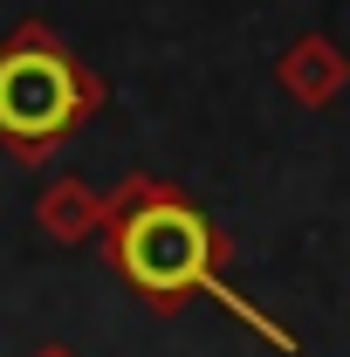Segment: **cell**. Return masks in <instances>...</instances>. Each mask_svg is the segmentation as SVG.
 Here are the masks:
<instances>
[{
    "label": "cell",
    "mask_w": 350,
    "mask_h": 357,
    "mask_svg": "<svg viewBox=\"0 0 350 357\" xmlns=\"http://www.w3.org/2000/svg\"><path fill=\"white\" fill-rule=\"evenodd\" d=\"M234 241L220 234L172 178L131 172L117 192H103V261L137 289V303L178 316L192 296H206Z\"/></svg>",
    "instance_id": "1"
},
{
    "label": "cell",
    "mask_w": 350,
    "mask_h": 357,
    "mask_svg": "<svg viewBox=\"0 0 350 357\" xmlns=\"http://www.w3.org/2000/svg\"><path fill=\"white\" fill-rule=\"evenodd\" d=\"M35 357H76V351H69V344H42Z\"/></svg>",
    "instance_id": "5"
},
{
    "label": "cell",
    "mask_w": 350,
    "mask_h": 357,
    "mask_svg": "<svg viewBox=\"0 0 350 357\" xmlns=\"http://www.w3.org/2000/svg\"><path fill=\"white\" fill-rule=\"evenodd\" d=\"M35 227H42L55 248H83V241L103 234V192L89 178H76V172L48 178L42 199H35Z\"/></svg>",
    "instance_id": "4"
},
{
    "label": "cell",
    "mask_w": 350,
    "mask_h": 357,
    "mask_svg": "<svg viewBox=\"0 0 350 357\" xmlns=\"http://www.w3.org/2000/svg\"><path fill=\"white\" fill-rule=\"evenodd\" d=\"M275 83L289 89L303 110H323V103H337L350 89V55L330 35H296L282 48V62H275Z\"/></svg>",
    "instance_id": "3"
},
{
    "label": "cell",
    "mask_w": 350,
    "mask_h": 357,
    "mask_svg": "<svg viewBox=\"0 0 350 357\" xmlns=\"http://www.w3.org/2000/svg\"><path fill=\"white\" fill-rule=\"evenodd\" d=\"M110 103L103 76L48 21H14L0 35V144L21 165H48Z\"/></svg>",
    "instance_id": "2"
}]
</instances>
